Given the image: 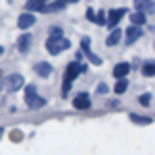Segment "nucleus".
Returning a JSON list of instances; mask_svg holds the SVG:
<instances>
[{"mask_svg": "<svg viewBox=\"0 0 155 155\" xmlns=\"http://www.w3.org/2000/svg\"><path fill=\"white\" fill-rule=\"evenodd\" d=\"M130 120H134V122H143V124H149V122H151V118H141V116H134V114L130 116Z\"/></svg>", "mask_w": 155, "mask_h": 155, "instance_id": "nucleus-19", "label": "nucleus"}, {"mask_svg": "<svg viewBox=\"0 0 155 155\" xmlns=\"http://www.w3.org/2000/svg\"><path fill=\"white\" fill-rule=\"evenodd\" d=\"M120 37H122V33H120L118 29H114V31H112V33H110V37H107V46H116V44H118L120 41Z\"/></svg>", "mask_w": 155, "mask_h": 155, "instance_id": "nucleus-16", "label": "nucleus"}, {"mask_svg": "<svg viewBox=\"0 0 155 155\" xmlns=\"http://www.w3.org/2000/svg\"><path fill=\"white\" fill-rule=\"evenodd\" d=\"M97 91H99V93H107V85L106 83H99V85H97Z\"/></svg>", "mask_w": 155, "mask_h": 155, "instance_id": "nucleus-21", "label": "nucleus"}, {"mask_svg": "<svg viewBox=\"0 0 155 155\" xmlns=\"http://www.w3.org/2000/svg\"><path fill=\"white\" fill-rule=\"evenodd\" d=\"M27 8H29V11L46 12V4H44V0H29V2H27Z\"/></svg>", "mask_w": 155, "mask_h": 155, "instance_id": "nucleus-14", "label": "nucleus"}, {"mask_svg": "<svg viewBox=\"0 0 155 155\" xmlns=\"http://www.w3.org/2000/svg\"><path fill=\"white\" fill-rule=\"evenodd\" d=\"M66 6V0H52L50 4H46V12H58V11H64Z\"/></svg>", "mask_w": 155, "mask_h": 155, "instance_id": "nucleus-9", "label": "nucleus"}, {"mask_svg": "<svg viewBox=\"0 0 155 155\" xmlns=\"http://www.w3.org/2000/svg\"><path fill=\"white\" fill-rule=\"evenodd\" d=\"M126 15V8H116V11H110V17H107V25L114 29L116 25H118V21Z\"/></svg>", "mask_w": 155, "mask_h": 155, "instance_id": "nucleus-5", "label": "nucleus"}, {"mask_svg": "<svg viewBox=\"0 0 155 155\" xmlns=\"http://www.w3.org/2000/svg\"><path fill=\"white\" fill-rule=\"evenodd\" d=\"M128 72H130V64H128V62H120V64H116V66H114V77H126V74H128Z\"/></svg>", "mask_w": 155, "mask_h": 155, "instance_id": "nucleus-10", "label": "nucleus"}, {"mask_svg": "<svg viewBox=\"0 0 155 155\" xmlns=\"http://www.w3.org/2000/svg\"><path fill=\"white\" fill-rule=\"evenodd\" d=\"M29 46H31V35H29V33H25V35H21L17 39V48L21 50V52H27Z\"/></svg>", "mask_w": 155, "mask_h": 155, "instance_id": "nucleus-11", "label": "nucleus"}, {"mask_svg": "<svg viewBox=\"0 0 155 155\" xmlns=\"http://www.w3.org/2000/svg\"><path fill=\"white\" fill-rule=\"evenodd\" d=\"M33 23H35V17H33L31 12H25V15L19 17V27H21V29H29Z\"/></svg>", "mask_w": 155, "mask_h": 155, "instance_id": "nucleus-8", "label": "nucleus"}, {"mask_svg": "<svg viewBox=\"0 0 155 155\" xmlns=\"http://www.w3.org/2000/svg\"><path fill=\"white\" fill-rule=\"evenodd\" d=\"M134 6L143 12H153V0H134Z\"/></svg>", "mask_w": 155, "mask_h": 155, "instance_id": "nucleus-13", "label": "nucleus"}, {"mask_svg": "<svg viewBox=\"0 0 155 155\" xmlns=\"http://www.w3.org/2000/svg\"><path fill=\"white\" fill-rule=\"evenodd\" d=\"M46 48H48L50 54H60L62 50H68L71 48V41L68 39H64L62 35H50L48 37V41H46Z\"/></svg>", "mask_w": 155, "mask_h": 155, "instance_id": "nucleus-1", "label": "nucleus"}, {"mask_svg": "<svg viewBox=\"0 0 155 155\" xmlns=\"http://www.w3.org/2000/svg\"><path fill=\"white\" fill-rule=\"evenodd\" d=\"M72 106L77 107V110H87V107L91 106V101H89V95H87V93H79V95L74 97Z\"/></svg>", "mask_w": 155, "mask_h": 155, "instance_id": "nucleus-6", "label": "nucleus"}, {"mask_svg": "<svg viewBox=\"0 0 155 155\" xmlns=\"http://www.w3.org/2000/svg\"><path fill=\"white\" fill-rule=\"evenodd\" d=\"M52 35H62V31H60L58 27H54V29H52Z\"/></svg>", "mask_w": 155, "mask_h": 155, "instance_id": "nucleus-24", "label": "nucleus"}, {"mask_svg": "<svg viewBox=\"0 0 155 155\" xmlns=\"http://www.w3.org/2000/svg\"><path fill=\"white\" fill-rule=\"evenodd\" d=\"M141 104H143V106H149V104H151V95H143L141 97Z\"/></svg>", "mask_w": 155, "mask_h": 155, "instance_id": "nucleus-22", "label": "nucleus"}, {"mask_svg": "<svg viewBox=\"0 0 155 155\" xmlns=\"http://www.w3.org/2000/svg\"><path fill=\"white\" fill-rule=\"evenodd\" d=\"M87 19H89V21H95V12L91 11V8H89V12H87Z\"/></svg>", "mask_w": 155, "mask_h": 155, "instance_id": "nucleus-23", "label": "nucleus"}, {"mask_svg": "<svg viewBox=\"0 0 155 155\" xmlns=\"http://www.w3.org/2000/svg\"><path fill=\"white\" fill-rule=\"evenodd\" d=\"M23 87V77L21 74H11V77H6V89L8 91H17V89H21Z\"/></svg>", "mask_w": 155, "mask_h": 155, "instance_id": "nucleus-4", "label": "nucleus"}, {"mask_svg": "<svg viewBox=\"0 0 155 155\" xmlns=\"http://www.w3.org/2000/svg\"><path fill=\"white\" fill-rule=\"evenodd\" d=\"M2 134H4V130H2V128H0V139H2Z\"/></svg>", "mask_w": 155, "mask_h": 155, "instance_id": "nucleus-25", "label": "nucleus"}, {"mask_svg": "<svg viewBox=\"0 0 155 155\" xmlns=\"http://www.w3.org/2000/svg\"><path fill=\"white\" fill-rule=\"evenodd\" d=\"M81 71H83V66L79 64V62H71L68 64V71H66V79H64V85H62V91L66 93L68 89H71V85H72V81L81 74Z\"/></svg>", "mask_w": 155, "mask_h": 155, "instance_id": "nucleus-3", "label": "nucleus"}, {"mask_svg": "<svg viewBox=\"0 0 155 155\" xmlns=\"http://www.w3.org/2000/svg\"><path fill=\"white\" fill-rule=\"evenodd\" d=\"M126 87H128V81H126V77H120L118 85H116V93H124V91H126Z\"/></svg>", "mask_w": 155, "mask_h": 155, "instance_id": "nucleus-17", "label": "nucleus"}, {"mask_svg": "<svg viewBox=\"0 0 155 155\" xmlns=\"http://www.w3.org/2000/svg\"><path fill=\"white\" fill-rule=\"evenodd\" d=\"M44 2H46V0H44ZM48 2H50V0H48Z\"/></svg>", "mask_w": 155, "mask_h": 155, "instance_id": "nucleus-28", "label": "nucleus"}, {"mask_svg": "<svg viewBox=\"0 0 155 155\" xmlns=\"http://www.w3.org/2000/svg\"><path fill=\"white\" fill-rule=\"evenodd\" d=\"M35 72L39 74V77H50V74H52V66H50L48 62H37Z\"/></svg>", "mask_w": 155, "mask_h": 155, "instance_id": "nucleus-12", "label": "nucleus"}, {"mask_svg": "<svg viewBox=\"0 0 155 155\" xmlns=\"http://www.w3.org/2000/svg\"><path fill=\"white\" fill-rule=\"evenodd\" d=\"M71 2H77V0H71Z\"/></svg>", "mask_w": 155, "mask_h": 155, "instance_id": "nucleus-27", "label": "nucleus"}, {"mask_svg": "<svg viewBox=\"0 0 155 155\" xmlns=\"http://www.w3.org/2000/svg\"><path fill=\"white\" fill-rule=\"evenodd\" d=\"M95 23H106V15H104V11H99V12H97Z\"/></svg>", "mask_w": 155, "mask_h": 155, "instance_id": "nucleus-20", "label": "nucleus"}, {"mask_svg": "<svg viewBox=\"0 0 155 155\" xmlns=\"http://www.w3.org/2000/svg\"><path fill=\"white\" fill-rule=\"evenodd\" d=\"M153 72H155L153 60H149V62H147V64L143 66V74H145V77H153Z\"/></svg>", "mask_w": 155, "mask_h": 155, "instance_id": "nucleus-18", "label": "nucleus"}, {"mask_svg": "<svg viewBox=\"0 0 155 155\" xmlns=\"http://www.w3.org/2000/svg\"><path fill=\"white\" fill-rule=\"evenodd\" d=\"M145 21H147V17H145V12H143V11L132 12V15H130V23H134V25H143Z\"/></svg>", "mask_w": 155, "mask_h": 155, "instance_id": "nucleus-15", "label": "nucleus"}, {"mask_svg": "<svg viewBox=\"0 0 155 155\" xmlns=\"http://www.w3.org/2000/svg\"><path fill=\"white\" fill-rule=\"evenodd\" d=\"M25 104L31 107V110H39V107L46 106V99L35 93V87H33V85H29V87L25 89Z\"/></svg>", "mask_w": 155, "mask_h": 155, "instance_id": "nucleus-2", "label": "nucleus"}, {"mask_svg": "<svg viewBox=\"0 0 155 155\" xmlns=\"http://www.w3.org/2000/svg\"><path fill=\"white\" fill-rule=\"evenodd\" d=\"M2 52H4V50H2V46H0V54H2Z\"/></svg>", "mask_w": 155, "mask_h": 155, "instance_id": "nucleus-26", "label": "nucleus"}, {"mask_svg": "<svg viewBox=\"0 0 155 155\" xmlns=\"http://www.w3.org/2000/svg\"><path fill=\"white\" fill-rule=\"evenodd\" d=\"M143 35V29L139 27V25H134V27H128V31H126V41L132 44V41H137L139 37Z\"/></svg>", "mask_w": 155, "mask_h": 155, "instance_id": "nucleus-7", "label": "nucleus"}, {"mask_svg": "<svg viewBox=\"0 0 155 155\" xmlns=\"http://www.w3.org/2000/svg\"><path fill=\"white\" fill-rule=\"evenodd\" d=\"M0 87H2V85H0Z\"/></svg>", "mask_w": 155, "mask_h": 155, "instance_id": "nucleus-29", "label": "nucleus"}]
</instances>
